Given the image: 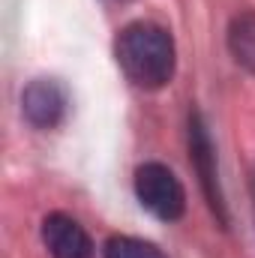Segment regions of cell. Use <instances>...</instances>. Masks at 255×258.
Wrapping results in <instances>:
<instances>
[{
  "instance_id": "3957f363",
  "label": "cell",
  "mask_w": 255,
  "mask_h": 258,
  "mask_svg": "<svg viewBox=\"0 0 255 258\" xmlns=\"http://www.w3.org/2000/svg\"><path fill=\"white\" fill-rule=\"evenodd\" d=\"M66 108H69V96H66L63 84L54 78H36L21 93V111H24L27 123L36 129L60 126L66 117Z\"/></svg>"
},
{
  "instance_id": "8992f818",
  "label": "cell",
  "mask_w": 255,
  "mask_h": 258,
  "mask_svg": "<svg viewBox=\"0 0 255 258\" xmlns=\"http://www.w3.org/2000/svg\"><path fill=\"white\" fill-rule=\"evenodd\" d=\"M228 51L243 69L255 75V12H240L228 24Z\"/></svg>"
},
{
  "instance_id": "7a4b0ae2",
  "label": "cell",
  "mask_w": 255,
  "mask_h": 258,
  "mask_svg": "<svg viewBox=\"0 0 255 258\" xmlns=\"http://www.w3.org/2000/svg\"><path fill=\"white\" fill-rule=\"evenodd\" d=\"M135 195H138L141 207L150 210L162 222H174L186 210L183 183L162 162H147L135 171Z\"/></svg>"
},
{
  "instance_id": "277c9868",
  "label": "cell",
  "mask_w": 255,
  "mask_h": 258,
  "mask_svg": "<svg viewBox=\"0 0 255 258\" xmlns=\"http://www.w3.org/2000/svg\"><path fill=\"white\" fill-rule=\"evenodd\" d=\"M189 159H192V165H195V171H198V177H201V186H204V195H207L210 207L225 222V198H222L219 177H216V153H213L207 126H204V120H201L198 111L189 114Z\"/></svg>"
},
{
  "instance_id": "52a82bcc",
  "label": "cell",
  "mask_w": 255,
  "mask_h": 258,
  "mask_svg": "<svg viewBox=\"0 0 255 258\" xmlns=\"http://www.w3.org/2000/svg\"><path fill=\"white\" fill-rule=\"evenodd\" d=\"M105 258H165L159 246L138 237H111L105 243Z\"/></svg>"
},
{
  "instance_id": "6da1fadb",
  "label": "cell",
  "mask_w": 255,
  "mask_h": 258,
  "mask_svg": "<svg viewBox=\"0 0 255 258\" xmlns=\"http://www.w3.org/2000/svg\"><path fill=\"white\" fill-rule=\"evenodd\" d=\"M117 63L126 72L132 84L144 90H159L171 81L174 75V39L165 27L153 21H135L126 24L117 36Z\"/></svg>"
},
{
  "instance_id": "5b68a950",
  "label": "cell",
  "mask_w": 255,
  "mask_h": 258,
  "mask_svg": "<svg viewBox=\"0 0 255 258\" xmlns=\"http://www.w3.org/2000/svg\"><path fill=\"white\" fill-rule=\"evenodd\" d=\"M42 243L51 258H93L90 234L66 213H48L42 219Z\"/></svg>"
}]
</instances>
